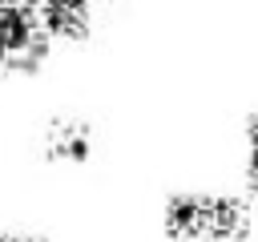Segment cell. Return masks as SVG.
<instances>
[{
	"label": "cell",
	"mask_w": 258,
	"mask_h": 242,
	"mask_svg": "<svg viewBox=\"0 0 258 242\" xmlns=\"http://www.w3.org/2000/svg\"><path fill=\"white\" fill-rule=\"evenodd\" d=\"M165 230L173 238H234L246 234V210L230 198L177 194L165 206Z\"/></svg>",
	"instance_id": "6da1fadb"
},
{
	"label": "cell",
	"mask_w": 258,
	"mask_h": 242,
	"mask_svg": "<svg viewBox=\"0 0 258 242\" xmlns=\"http://www.w3.org/2000/svg\"><path fill=\"white\" fill-rule=\"evenodd\" d=\"M48 24L40 4L0 0V69H32L44 52Z\"/></svg>",
	"instance_id": "7a4b0ae2"
},
{
	"label": "cell",
	"mask_w": 258,
	"mask_h": 242,
	"mask_svg": "<svg viewBox=\"0 0 258 242\" xmlns=\"http://www.w3.org/2000/svg\"><path fill=\"white\" fill-rule=\"evenodd\" d=\"M40 16H44L48 32L81 36L89 28V0H40Z\"/></svg>",
	"instance_id": "3957f363"
},
{
	"label": "cell",
	"mask_w": 258,
	"mask_h": 242,
	"mask_svg": "<svg viewBox=\"0 0 258 242\" xmlns=\"http://www.w3.org/2000/svg\"><path fill=\"white\" fill-rule=\"evenodd\" d=\"M48 153L56 161H89L93 153V133L85 125H52L48 133Z\"/></svg>",
	"instance_id": "277c9868"
},
{
	"label": "cell",
	"mask_w": 258,
	"mask_h": 242,
	"mask_svg": "<svg viewBox=\"0 0 258 242\" xmlns=\"http://www.w3.org/2000/svg\"><path fill=\"white\" fill-rule=\"evenodd\" d=\"M250 173H254V182H258V125H254V133H250Z\"/></svg>",
	"instance_id": "5b68a950"
},
{
	"label": "cell",
	"mask_w": 258,
	"mask_h": 242,
	"mask_svg": "<svg viewBox=\"0 0 258 242\" xmlns=\"http://www.w3.org/2000/svg\"><path fill=\"white\" fill-rule=\"evenodd\" d=\"M0 242H8V238H0Z\"/></svg>",
	"instance_id": "8992f818"
},
{
	"label": "cell",
	"mask_w": 258,
	"mask_h": 242,
	"mask_svg": "<svg viewBox=\"0 0 258 242\" xmlns=\"http://www.w3.org/2000/svg\"><path fill=\"white\" fill-rule=\"evenodd\" d=\"M89 4H93V0H89Z\"/></svg>",
	"instance_id": "52a82bcc"
}]
</instances>
